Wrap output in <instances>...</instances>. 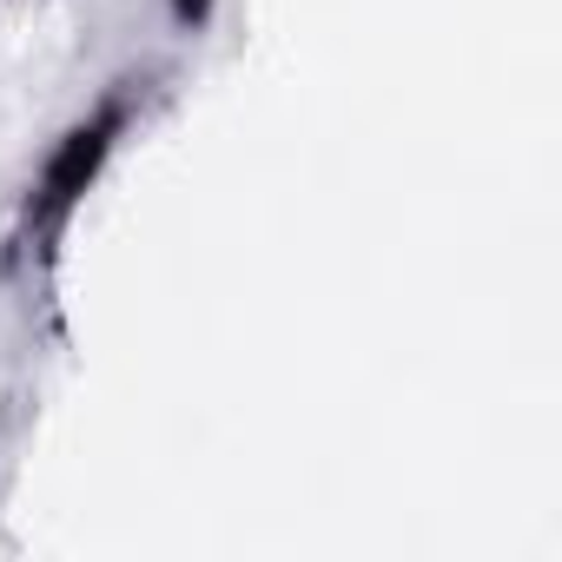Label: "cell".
Returning a JSON list of instances; mask_svg holds the SVG:
<instances>
[{"mask_svg":"<svg viewBox=\"0 0 562 562\" xmlns=\"http://www.w3.org/2000/svg\"><path fill=\"white\" fill-rule=\"evenodd\" d=\"M159 14H166V27L179 41H205L218 27V14H225V0H159Z\"/></svg>","mask_w":562,"mask_h":562,"instance_id":"obj_2","label":"cell"},{"mask_svg":"<svg viewBox=\"0 0 562 562\" xmlns=\"http://www.w3.org/2000/svg\"><path fill=\"white\" fill-rule=\"evenodd\" d=\"M159 74L153 67H126L113 74L34 159V172L21 179L8 218H0V278H21V285H47L74 218L87 212V199L106 186V172L120 166L126 139L153 120L159 106Z\"/></svg>","mask_w":562,"mask_h":562,"instance_id":"obj_1","label":"cell"},{"mask_svg":"<svg viewBox=\"0 0 562 562\" xmlns=\"http://www.w3.org/2000/svg\"><path fill=\"white\" fill-rule=\"evenodd\" d=\"M0 476H8V443H0Z\"/></svg>","mask_w":562,"mask_h":562,"instance_id":"obj_3","label":"cell"}]
</instances>
